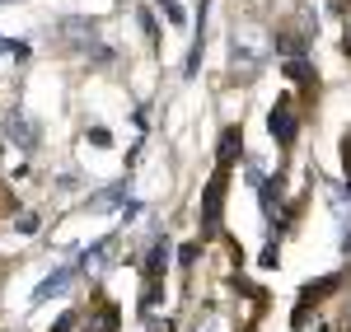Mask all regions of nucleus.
Segmentation results:
<instances>
[{
	"mask_svg": "<svg viewBox=\"0 0 351 332\" xmlns=\"http://www.w3.org/2000/svg\"><path fill=\"white\" fill-rule=\"evenodd\" d=\"M342 52H347V56H351V28H347V38H342Z\"/></svg>",
	"mask_w": 351,
	"mask_h": 332,
	"instance_id": "obj_20",
	"label": "nucleus"
},
{
	"mask_svg": "<svg viewBox=\"0 0 351 332\" xmlns=\"http://www.w3.org/2000/svg\"><path fill=\"white\" fill-rule=\"evenodd\" d=\"M117 206H132V201H127V183H117V188L94 196V211H117Z\"/></svg>",
	"mask_w": 351,
	"mask_h": 332,
	"instance_id": "obj_8",
	"label": "nucleus"
},
{
	"mask_svg": "<svg viewBox=\"0 0 351 332\" xmlns=\"http://www.w3.org/2000/svg\"><path fill=\"white\" fill-rule=\"evenodd\" d=\"M0 47H5V42H0Z\"/></svg>",
	"mask_w": 351,
	"mask_h": 332,
	"instance_id": "obj_21",
	"label": "nucleus"
},
{
	"mask_svg": "<svg viewBox=\"0 0 351 332\" xmlns=\"http://www.w3.org/2000/svg\"><path fill=\"white\" fill-rule=\"evenodd\" d=\"M258 262H263V267H267V272H271V267L281 262V253H276V248H263V257H258Z\"/></svg>",
	"mask_w": 351,
	"mask_h": 332,
	"instance_id": "obj_18",
	"label": "nucleus"
},
{
	"mask_svg": "<svg viewBox=\"0 0 351 332\" xmlns=\"http://www.w3.org/2000/svg\"><path fill=\"white\" fill-rule=\"evenodd\" d=\"M342 164H347V188H351V131H347V140H342Z\"/></svg>",
	"mask_w": 351,
	"mask_h": 332,
	"instance_id": "obj_17",
	"label": "nucleus"
},
{
	"mask_svg": "<svg viewBox=\"0 0 351 332\" xmlns=\"http://www.w3.org/2000/svg\"><path fill=\"white\" fill-rule=\"evenodd\" d=\"M71 281H75V267H56L47 281H38L33 305H47V300H56V295H66V290H71Z\"/></svg>",
	"mask_w": 351,
	"mask_h": 332,
	"instance_id": "obj_4",
	"label": "nucleus"
},
{
	"mask_svg": "<svg viewBox=\"0 0 351 332\" xmlns=\"http://www.w3.org/2000/svg\"><path fill=\"white\" fill-rule=\"evenodd\" d=\"M89 140H94V145H112V136L104 131V127H94V131H89Z\"/></svg>",
	"mask_w": 351,
	"mask_h": 332,
	"instance_id": "obj_19",
	"label": "nucleus"
},
{
	"mask_svg": "<svg viewBox=\"0 0 351 332\" xmlns=\"http://www.w3.org/2000/svg\"><path fill=\"white\" fill-rule=\"evenodd\" d=\"M267 131H271V140H276L281 150L295 145V108H291V99H276V108L267 112Z\"/></svg>",
	"mask_w": 351,
	"mask_h": 332,
	"instance_id": "obj_3",
	"label": "nucleus"
},
{
	"mask_svg": "<svg viewBox=\"0 0 351 332\" xmlns=\"http://www.w3.org/2000/svg\"><path fill=\"white\" fill-rule=\"evenodd\" d=\"M117 323H122V314H117V305H104L94 318H89V328L84 332H117Z\"/></svg>",
	"mask_w": 351,
	"mask_h": 332,
	"instance_id": "obj_7",
	"label": "nucleus"
},
{
	"mask_svg": "<svg viewBox=\"0 0 351 332\" xmlns=\"http://www.w3.org/2000/svg\"><path fill=\"white\" fill-rule=\"evenodd\" d=\"M164 262H169V244L155 239V248L145 253V281H160L164 277Z\"/></svg>",
	"mask_w": 351,
	"mask_h": 332,
	"instance_id": "obj_6",
	"label": "nucleus"
},
{
	"mask_svg": "<svg viewBox=\"0 0 351 332\" xmlns=\"http://www.w3.org/2000/svg\"><path fill=\"white\" fill-rule=\"evenodd\" d=\"M243 159V136H239V127H230L225 136H220V150H216V164L220 168H234Z\"/></svg>",
	"mask_w": 351,
	"mask_h": 332,
	"instance_id": "obj_5",
	"label": "nucleus"
},
{
	"mask_svg": "<svg viewBox=\"0 0 351 332\" xmlns=\"http://www.w3.org/2000/svg\"><path fill=\"white\" fill-rule=\"evenodd\" d=\"M160 10H164V19H169V24L183 28V19H188V14H183V5H178V0H160Z\"/></svg>",
	"mask_w": 351,
	"mask_h": 332,
	"instance_id": "obj_15",
	"label": "nucleus"
},
{
	"mask_svg": "<svg viewBox=\"0 0 351 332\" xmlns=\"http://www.w3.org/2000/svg\"><path fill=\"white\" fill-rule=\"evenodd\" d=\"M197 257H202V244H183L178 248V267H197Z\"/></svg>",
	"mask_w": 351,
	"mask_h": 332,
	"instance_id": "obj_16",
	"label": "nucleus"
},
{
	"mask_svg": "<svg viewBox=\"0 0 351 332\" xmlns=\"http://www.w3.org/2000/svg\"><path fill=\"white\" fill-rule=\"evenodd\" d=\"M164 300V290H160V281H145V290H141V309H155Z\"/></svg>",
	"mask_w": 351,
	"mask_h": 332,
	"instance_id": "obj_14",
	"label": "nucleus"
},
{
	"mask_svg": "<svg viewBox=\"0 0 351 332\" xmlns=\"http://www.w3.org/2000/svg\"><path fill=\"white\" fill-rule=\"evenodd\" d=\"M337 285H342V281H337V277L319 281V285H304V300H300V305H319V300H328V295H332Z\"/></svg>",
	"mask_w": 351,
	"mask_h": 332,
	"instance_id": "obj_11",
	"label": "nucleus"
},
{
	"mask_svg": "<svg viewBox=\"0 0 351 332\" xmlns=\"http://www.w3.org/2000/svg\"><path fill=\"white\" fill-rule=\"evenodd\" d=\"M263 56H267V33H263V28H253V24L234 28V56H230V66H234V75H239V80H253V75H258Z\"/></svg>",
	"mask_w": 351,
	"mask_h": 332,
	"instance_id": "obj_2",
	"label": "nucleus"
},
{
	"mask_svg": "<svg viewBox=\"0 0 351 332\" xmlns=\"http://www.w3.org/2000/svg\"><path fill=\"white\" fill-rule=\"evenodd\" d=\"M61 33H66V38H75V42H84V47H89V33H94V19H61Z\"/></svg>",
	"mask_w": 351,
	"mask_h": 332,
	"instance_id": "obj_10",
	"label": "nucleus"
},
{
	"mask_svg": "<svg viewBox=\"0 0 351 332\" xmlns=\"http://www.w3.org/2000/svg\"><path fill=\"white\" fill-rule=\"evenodd\" d=\"M286 75H291V80L314 84V66H309V61H300V56H286Z\"/></svg>",
	"mask_w": 351,
	"mask_h": 332,
	"instance_id": "obj_12",
	"label": "nucleus"
},
{
	"mask_svg": "<svg viewBox=\"0 0 351 332\" xmlns=\"http://www.w3.org/2000/svg\"><path fill=\"white\" fill-rule=\"evenodd\" d=\"M225 188H230V168H220L206 178L202 188V206H197V220H202V239H216L220 225H225Z\"/></svg>",
	"mask_w": 351,
	"mask_h": 332,
	"instance_id": "obj_1",
	"label": "nucleus"
},
{
	"mask_svg": "<svg viewBox=\"0 0 351 332\" xmlns=\"http://www.w3.org/2000/svg\"><path fill=\"white\" fill-rule=\"evenodd\" d=\"M5 136L10 140H19V145H33V140H38V131H33V127H28V117H10V122H5Z\"/></svg>",
	"mask_w": 351,
	"mask_h": 332,
	"instance_id": "obj_9",
	"label": "nucleus"
},
{
	"mask_svg": "<svg viewBox=\"0 0 351 332\" xmlns=\"http://www.w3.org/2000/svg\"><path fill=\"white\" fill-rule=\"evenodd\" d=\"M258 192H263V196H258V201H263V216L271 220V216H276V206H281V192H276V183H263Z\"/></svg>",
	"mask_w": 351,
	"mask_h": 332,
	"instance_id": "obj_13",
	"label": "nucleus"
}]
</instances>
